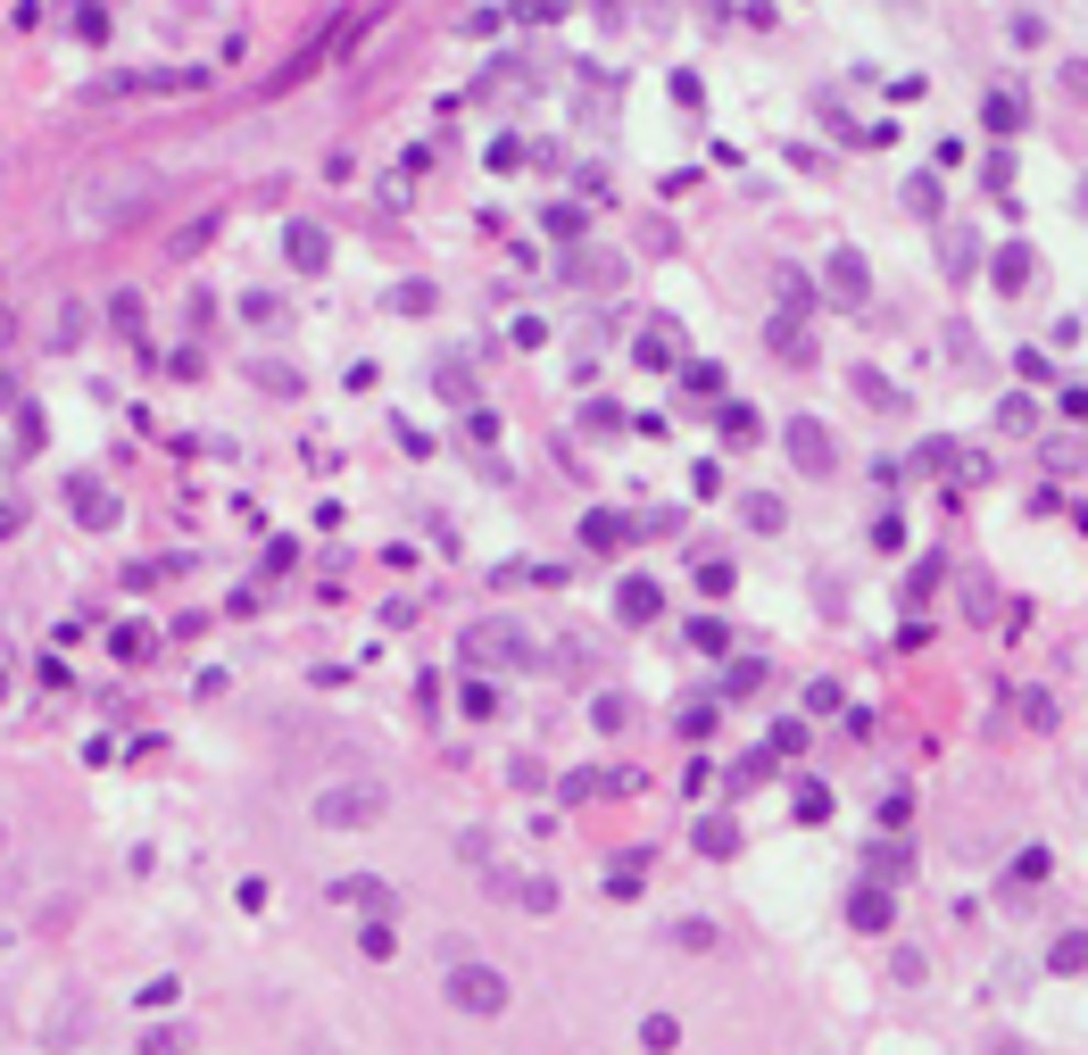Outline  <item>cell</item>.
Here are the masks:
<instances>
[{
  "mask_svg": "<svg viewBox=\"0 0 1088 1055\" xmlns=\"http://www.w3.org/2000/svg\"><path fill=\"white\" fill-rule=\"evenodd\" d=\"M333 898H349V906H391V889H382V881H333Z\"/></svg>",
  "mask_w": 1088,
  "mask_h": 1055,
  "instance_id": "obj_15",
  "label": "cell"
},
{
  "mask_svg": "<svg viewBox=\"0 0 1088 1055\" xmlns=\"http://www.w3.org/2000/svg\"><path fill=\"white\" fill-rule=\"evenodd\" d=\"M748 524H756V532H781V499H765V490H756V499H748Z\"/></svg>",
  "mask_w": 1088,
  "mask_h": 1055,
  "instance_id": "obj_18",
  "label": "cell"
},
{
  "mask_svg": "<svg viewBox=\"0 0 1088 1055\" xmlns=\"http://www.w3.org/2000/svg\"><path fill=\"white\" fill-rule=\"evenodd\" d=\"M698 848H707V856H732V848H740V823H723V814H707V823H698Z\"/></svg>",
  "mask_w": 1088,
  "mask_h": 1055,
  "instance_id": "obj_9",
  "label": "cell"
},
{
  "mask_svg": "<svg viewBox=\"0 0 1088 1055\" xmlns=\"http://www.w3.org/2000/svg\"><path fill=\"white\" fill-rule=\"evenodd\" d=\"M1031 275H1039V266H1031V242H1006V249H997V291H1031Z\"/></svg>",
  "mask_w": 1088,
  "mask_h": 1055,
  "instance_id": "obj_5",
  "label": "cell"
},
{
  "mask_svg": "<svg viewBox=\"0 0 1088 1055\" xmlns=\"http://www.w3.org/2000/svg\"><path fill=\"white\" fill-rule=\"evenodd\" d=\"M831 300H847V308L864 300V266L856 258H831Z\"/></svg>",
  "mask_w": 1088,
  "mask_h": 1055,
  "instance_id": "obj_10",
  "label": "cell"
},
{
  "mask_svg": "<svg viewBox=\"0 0 1088 1055\" xmlns=\"http://www.w3.org/2000/svg\"><path fill=\"white\" fill-rule=\"evenodd\" d=\"M789 457H798L807 474H831V433L814 424V415H798V424H789Z\"/></svg>",
  "mask_w": 1088,
  "mask_h": 1055,
  "instance_id": "obj_4",
  "label": "cell"
},
{
  "mask_svg": "<svg viewBox=\"0 0 1088 1055\" xmlns=\"http://www.w3.org/2000/svg\"><path fill=\"white\" fill-rule=\"evenodd\" d=\"M1080 964H1088V940H1080V931H1064V940H1055V973H1080Z\"/></svg>",
  "mask_w": 1088,
  "mask_h": 1055,
  "instance_id": "obj_16",
  "label": "cell"
},
{
  "mask_svg": "<svg viewBox=\"0 0 1088 1055\" xmlns=\"http://www.w3.org/2000/svg\"><path fill=\"white\" fill-rule=\"evenodd\" d=\"M847 923L856 931H889V889H856V898H847Z\"/></svg>",
  "mask_w": 1088,
  "mask_h": 1055,
  "instance_id": "obj_7",
  "label": "cell"
},
{
  "mask_svg": "<svg viewBox=\"0 0 1088 1055\" xmlns=\"http://www.w3.org/2000/svg\"><path fill=\"white\" fill-rule=\"evenodd\" d=\"M980 116H989L997 133H1013V125H1022V100H1013V92H989V109H980Z\"/></svg>",
  "mask_w": 1088,
  "mask_h": 1055,
  "instance_id": "obj_14",
  "label": "cell"
},
{
  "mask_svg": "<svg viewBox=\"0 0 1088 1055\" xmlns=\"http://www.w3.org/2000/svg\"><path fill=\"white\" fill-rule=\"evenodd\" d=\"M856 391L873 399V408H881V415H898V408H906V391H889V382H881V375H864V366H856Z\"/></svg>",
  "mask_w": 1088,
  "mask_h": 1055,
  "instance_id": "obj_13",
  "label": "cell"
},
{
  "mask_svg": "<svg viewBox=\"0 0 1088 1055\" xmlns=\"http://www.w3.org/2000/svg\"><path fill=\"white\" fill-rule=\"evenodd\" d=\"M324 249H333V242H324L317 225H291V266H300V275H324V266H333Z\"/></svg>",
  "mask_w": 1088,
  "mask_h": 1055,
  "instance_id": "obj_6",
  "label": "cell"
},
{
  "mask_svg": "<svg viewBox=\"0 0 1088 1055\" xmlns=\"http://www.w3.org/2000/svg\"><path fill=\"white\" fill-rule=\"evenodd\" d=\"M582 541H590V548H615V541H623V524H615V515H590V524H582Z\"/></svg>",
  "mask_w": 1088,
  "mask_h": 1055,
  "instance_id": "obj_19",
  "label": "cell"
},
{
  "mask_svg": "<svg viewBox=\"0 0 1088 1055\" xmlns=\"http://www.w3.org/2000/svg\"><path fill=\"white\" fill-rule=\"evenodd\" d=\"M317 814H324V823H375V814H382V790H375V781L324 790V798H317Z\"/></svg>",
  "mask_w": 1088,
  "mask_h": 1055,
  "instance_id": "obj_3",
  "label": "cell"
},
{
  "mask_svg": "<svg viewBox=\"0 0 1088 1055\" xmlns=\"http://www.w3.org/2000/svg\"><path fill=\"white\" fill-rule=\"evenodd\" d=\"M449 998L466 1006V1014H499V1006H507V980L490 973V964H457V973H449Z\"/></svg>",
  "mask_w": 1088,
  "mask_h": 1055,
  "instance_id": "obj_2",
  "label": "cell"
},
{
  "mask_svg": "<svg viewBox=\"0 0 1088 1055\" xmlns=\"http://www.w3.org/2000/svg\"><path fill=\"white\" fill-rule=\"evenodd\" d=\"M906 200H914L922 216H939V184H931V175H914V184H906Z\"/></svg>",
  "mask_w": 1088,
  "mask_h": 1055,
  "instance_id": "obj_20",
  "label": "cell"
},
{
  "mask_svg": "<svg viewBox=\"0 0 1088 1055\" xmlns=\"http://www.w3.org/2000/svg\"><path fill=\"white\" fill-rule=\"evenodd\" d=\"M457 657L490 665V674H515V665H532V632H524V623H507V615H482V623H466Z\"/></svg>",
  "mask_w": 1088,
  "mask_h": 1055,
  "instance_id": "obj_1",
  "label": "cell"
},
{
  "mask_svg": "<svg viewBox=\"0 0 1088 1055\" xmlns=\"http://www.w3.org/2000/svg\"><path fill=\"white\" fill-rule=\"evenodd\" d=\"M640 1039H648V1047L665 1055V1047H674V1039H681V1022H674V1014H648V1022H640Z\"/></svg>",
  "mask_w": 1088,
  "mask_h": 1055,
  "instance_id": "obj_17",
  "label": "cell"
},
{
  "mask_svg": "<svg viewBox=\"0 0 1088 1055\" xmlns=\"http://www.w3.org/2000/svg\"><path fill=\"white\" fill-rule=\"evenodd\" d=\"M997 1055H1022V1047H997Z\"/></svg>",
  "mask_w": 1088,
  "mask_h": 1055,
  "instance_id": "obj_21",
  "label": "cell"
},
{
  "mask_svg": "<svg viewBox=\"0 0 1088 1055\" xmlns=\"http://www.w3.org/2000/svg\"><path fill=\"white\" fill-rule=\"evenodd\" d=\"M773 349H781V358H798V366L814 358V341L798 333V316H781V324H773Z\"/></svg>",
  "mask_w": 1088,
  "mask_h": 1055,
  "instance_id": "obj_12",
  "label": "cell"
},
{
  "mask_svg": "<svg viewBox=\"0 0 1088 1055\" xmlns=\"http://www.w3.org/2000/svg\"><path fill=\"white\" fill-rule=\"evenodd\" d=\"M590 723H599V732H632V698H623V690H607L599 707H590Z\"/></svg>",
  "mask_w": 1088,
  "mask_h": 1055,
  "instance_id": "obj_8",
  "label": "cell"
},
{
  "mask_svg": "<svg viewBox=\"0 0 1088 1055\" xmlns=\"http://www.w3.org/2000/svg\"><path fill=\"white\" fill-rule=\"evenodd\" d=\"M623 623H657V582H623Z\"/></svg>",
  "mask_w": 1088,
  "mask_h": 1055,
  "instance_id": "obj_11",
  "label": "cell"
}]
</instances>
